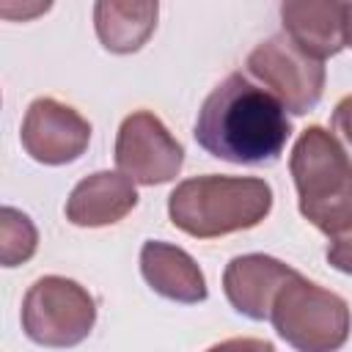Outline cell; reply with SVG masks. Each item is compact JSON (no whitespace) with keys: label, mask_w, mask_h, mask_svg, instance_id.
Here are the masks:
<instances>
[{"label":"cell","mask_w":352,"mask_h":352,"mask_svg":"<svg viewBox=\"0 0 352 352\" xmlns=\"http://www.w3.org/2000/svg\"><path fill=\"white\" fill-rule=\"evenodd\" d=\"M289 135L292 121L283 104L239 72L204 99L192 126V138L206 154L234 165L275 162Z\"/></svg>","instance_id":"6da1fadb"},{"label":"cell","mask_w":352,"mask_h":352,"mask_svg":"<svg viewBox=\"0 0 352 352\" xmlns=\"http://www.w3.org/2000/svg\"><path fill=\"white\" fill-rule=\"evenodd\" d=\"M272 209V187L258 176H192L168 195L170 223L195 239H214L258 226Z\"/></svg>","instance_id":"7a4b0ae2"},{"label":"cell","mask_w":352,"mask_h":352,"mask_svg":"<svg viewBox=\"0 0 352 352\" xmlns=\"http://www.w3.org/2000/svg\"><path fill=\"white\" fill-rule=\"evenodd\" d=\"M289 170L297 190L300 214L327 236L352 228V162L336 135L308 126L294 140Z\"/></svg>","instance_id":"3957f363"},{"label":"cell","mask_w":352,"mask_h":352,"mask_svg":"<svg viewBox=\"0 0 352 352\" xmlns=\"http://www.w3.org/2000/svg\"><path fill=\"white\" fill-rule=\"evenodd\" d=\"M270 322L297 352H338L352 330L346 300L300 272L275 294Z\"/></svg>","instance_id":"277c9868"},{"label":"cell","mask_w":352,"mask_h":352,"mask_svg":"<svg viewBox=\"0 0 352 352\" xmlns=\"http://www.w3.org/2000/svg\"><path fill=\"white\" fill-rule=\"evenodd\" d=\"M22 330L47 349L82 344L96 324V302L85 286L63 275L38 278L22 297Z\"/></svg>","instance_id":"5b68a950"},{"label":"cell","mask_w":352,"mask_h":352,"mask_svg":"<svg viewBox=\"0 0 352 352\" xmlns=\"http://www.w3.org/2000/svg\"><path fill=\"white\" fill-rule=\"evenodd\" d=\"M248 74L294 116L311 113L324 94V63L305 55L286 33H275L248 55Z\"/></svg>","instance_id":"8992f818"},{"label":"cell","mask_w":352,"mask_h":352,"mask_svg":"<svg viewBox=\"0 0 352 352\" xmlns=\"http://www.w3.org/2000/svg\"><path fill=\"white\" fill-rule=\"evenodd\" d=\"M113 157L118 173L146 187L173 182L184 165L182 143L151 110H135L121 121Z\"/></svg>","instance_id":"52a82bcc"},{"label":"cell","mask_w":352,"mask_h":352,"mask_svg":"<svg viewBox=\"0 0 352 352\" xmlns=\"http://www.w3.org/2000/svg\"><path fill=\"white\" fill-rule=\"evenodd\" d=\"M22 148L41 165H66L85 154L91 143V124L69 104L41 96L33 99L19 129Z\"/></svg>","instance_id":"ba28073f"},{"label":"cell","mask_w":352,"mask_h":352,"mask_svg":"<svg viewBox=\"0 0 352 352\" xmlns=\"http://www.w3.org/2000/svg\"><path fill=\"white\" fill-rule=\"evenodd\" d=\"M297 275L289 264L264 253L234 256L223 270V292L231 308L253 322L270 319L275 294Z\"/></svg>","instance_id":"9c48e42d"},{"label":"cell","mask_w":352,"mask_h":352,"mask_svg":"<svg viewBox=\"0 0 352 352\" xmlns=\"http://www.w3.org/2000/svg\"><path fill=\"white\" fill-rule=\"evenodd\" d=\"M283 33L311 58L324 60L346 47V3L286 0L280 3Z\"/></svg>","instance_id":"30bf717a"},{"label":"cell","mask_w":352,"mask_h":352,"mask_svg":"<svg viewBox=\"0 0 352 352\" xmlns=\"http://www.w3.org/2000/svg\"><path fill=\"white\" fill-rule=\"evenodd\" d=\"M138 206L135 182L124 173L96 170L74 184L66 198V220L80 228H102L124 220Z\"/></svg>","instance_id":"8fae6325"},{"label":"cell","mask_w":352,"mask_h":352,"mask_svg":"<svg viewBox=\"0 0 352 352\" xmlns=\"http://www.w3.org/2000/svg\"><path fill=\"white\" fill-rule=\"evenodd\" d=\"M140 275L148 283L151 292H157L165 300L195 305L209 297L206 278L195 258L162 239H148L140 248Z\"/></svg>","instance_id":"7c38bea8"},{"label":"cell","mask_w":352,"mask_h":352,"mask_svg":"<svg viewBox=\"0 0 352 352\" xmlns=\"http://www.w3.org/2000/svg\"><path fill=\"white\" fill-rule=\"evenodd\" d=\"M160 3L154 0H99L94 6V28L107 52H138L157 28Z\"/></svg>","instance_id":"4fadbf2b"},{"label":"cell","mask_w":352,"mask_h":352,"mask_svg":"<svg viewBox=\"0 0 352 352\" xmlns=\"http://www.w3.org/2000/svg\"><path fill=\"white\" fill-rule=\"evenodd\" d=\"M36 248H38V231L33 220L14 206H3L0 209V264L3 267L25 264L28 258H33Z\"/></svg>","instance_id":"5bb4252c"},{"label":"cell","mask_w":352,"mask_h":352,"mask_svg":"<svg viewBox=\"0 0 352 352\" xmlns=\"http://www.w3.org/2000/svg\"><path fill=\"white\" fill-rule=\"evenodd\" d=\"M330 124H333L336 140L341 143V148L346 151V157H349V162H352V94L344 96V99L336 104Z\"/></svg>","instance_id":"9a60e30c"},{"label":"cell","mask_w":352,"mask_h":352,"mask_svg":"<svg viewBox=\"0 0 352 352\" xmlns=\"http://www.w3.org/2000/svg\"><path fill=\"white\" fill-rule=\"evenodd\" d=\"M324 256H327L333 270H338L344 275H352V228L338 234V236H330Z\"/></svg>","instance_id":"2e32d148"},{"label":"cell","mask_w":352,"mask_h":352,"mask_svg":"<svg viewBox=\"0 0 352 352\" xmlns=\"http://www.w3.org/2000/svg\"><path fill=\"white\" fill-rule=\"evenodd\" d=\"M206 352H275V346L264 338H250V336H242V338H226L214 346H209Z\"/></svg>","instance_id":"e0dca14e"},{"label":"cell","mask_w":352,"mask_h":352,"mask_svg":"<svg viewBox=\"0 0 352 352\" xmlns=\"http://www.w3.org/2000/svg\"><path fill=\"white\" fill-rule=\"evenodd\" d=\"M346 47H352V3H346Z\"/></svg>","instance_id":"ac0fdd59"}]
</instances>
